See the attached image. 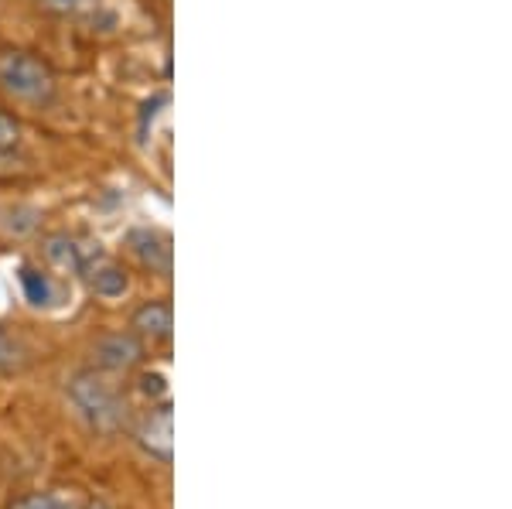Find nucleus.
Instances as JSON below:
<instances>
[{"mask_svg":"<svg viewBox=\"0 0 512 509\" xmlns=\"http://www.w3.org/2000/svg\"><path fill=\"white\" fill-rule=\"evenodd\" d=\"M69 400L79 410V417L99 434H113L127 421V400L120 397L117 387L96 369H82L69 380Z\"/></svg>","mask_w":512,"mask_h":509,"instance_id":"obj_1","label":"nucleus"},{"mask_svg":"<svg viewBox=\"0 0 512 509\" xmlns=\"http://www.w3.org/2000/svg\"><path fill=\"white\" fill-rule=\"evenodd\" d=\"M0 89L31 106H48L55 100V72L31 52H0Z\"/></svg>","mask_w":512,"mask_h":509,"instance_id":"obj_2","label":"nucleus"},{"mask_svg":"<svg viewBox=\"0 0 512 509\" xmlns=\"http://www.w3.org/2000/svg\"><path fill=\"white\" fill-rule=\"evenodd\" d=\"M137 445L151 458H158L161 465H171V458H175V414H171V404L154 407L144 417L137 431Z\"/></svg>","mask_w":512,"mask_h":509,"instance_id":"obj_3","label":"nucleus"},{"mask_svg":"<svg viewBox=\"0 0 512 509\" xmlns=\"http://www.w3.org/2000/svg\"><path fill=\"white\" fill-rule=\"evenodd\" d=\"M93 356H96V366L106 369V373H127V369H134L140 359H144V342H140L134 332L99 335Z\"/></svg>","mask_w":512,"mask_h":509,"instance_id":"obj_4","label":"nucleus"},{"mask_svg":"<svg viewBox=\"0 0 512 509\" xmlns=\"http://www.w3.org/2000/svg\"><path fill=\"white\" fill-rule=\"evenodd\" d=\"M45 257L52 260L55 267L72 270V274H86L89 267L99 260V243H82L76 236L59 233V236H48L45 243Z\"/></svg>","mask_w":512,"mask_h":509,"instance_id":"obj_5","label":"nucleus"},{"mask_svg":"<svg viewBox=\"0 0 512 509\" xmlns=\"http://www.w3.org/2000/svg\"><path fill=\"white\" fill-rule=\"evenodd\" d=\"M130 250L140 260V267H147L151 274L168 277L171 274V240L161 229H134L130 233Z\"/></svg>","mask_w":512,"mask_h":509,"instance_id":"obj_6","label":"nucleus"},{"mask_svg":"<svg viewBox=\"0 0 512 509\" xmlns=\"http://www.w3.org/2000/svg\"><path fill=\"white\" fill-rule=\"evenodd\" d=\"M130 332L144 342H168L171 332H175V311H171L168 301H147L130 318Z\"/></svg>","mask_w":512,"mask_h":509,"instance_id":"obj_7","label":"nucleus"},{"mask_svg":"<svg viewBox=\"0 0 512 509\" xmlns=\"http://www.w3.org/2000/svg\"><path fill=\"white\" fill-rule=\"evenodd\" d=\"M89 274V287L99 294V298H106V301H117L127 294V287H130V274L123 270L120 264H113V260H106V257H99L93 267L86 270Z\"/></svg>","mask_w":512,"mask_h":509,"instance_id":"obj_8","label":"nucleus"},{"mask_svg":"<svg viewBox=\"0 0 512 509\" xmlns=\"http://www.w3.org/2000/svg\"><path fill=\"white\" fill-rule=\"evenodd\" d=\"M21 284H24V298H28L35 308H41V305H52V298H55V284L48 281V274H41V270L24 267V270H21Z\"/></svg>","mask_w":512,"mask_h":509,"instance_id":"obj_9","label":"nucleus"},{"mask_svg":"<svg viewBox=\"0 0 512 509\" xmlns=\"http://www.w3.org/2000/svg\"><path fill=\"white\" fill-rule=\"evenodd\" d=\"M7 509H82L76 499L65 492H28V496L14 499Z\"/></svg>","mask_w":512,"mask_h":509,"instance_id":"obj_10","label":"nucleus"},{"mask_svg":"<svg viewBox=\"0 0 512 509\" xmlns=\"http://www.w3.org/2000/svg\"><path fill=\"white\" fill-rule=\"evenodd\" d=\"M45 11L62 14V18H76V14H86L96 7V0H38Z\"/></svg>","mask_w":512,"mask_h":509,"instance_id":"obj_11","label":"nucleus"},{"mask_svg":"<svg viewBox=\"0 0 512 509\" xmlns=\"http://www.w3.org/2000/svg\"><path fill=\"white\" fill-rule=\"evenodd\" d=\"M21 141V123L0 110V154H11Z\"/></svg>","mask_w":512,"mask_h":509,"instance_id":"obj_12","label":"nucleus"},{"mask_svg":"<svg viewBox=\"0 0 512 509\" xmlns=\"http://www.w3.org/2000/svg\"><path fill=\"white\" fill-rule=\"evenodd\" d=\"M140 390H144L151 400H164L168 397V380H164L161 373H144L140 376Z\"/></svg>","mask_w":512,"mask_h":509,"instance_id":"obj_13","label":"nucleus"},{"mask_svg":"<svg viewBox=\"0 0 512 509\" xmlns=\"http://www.w3.org/2000/svg\"><path fill=\"white\" fill-rule=\"evenodd\" d=\"M18 366V346H14L11 335L0 328V373H7V369Z\"/></svg>","mask_w":512,"mask_h":509,"instance_id":"obj_14","label":"nucleus"},{"mask_svg":"<svg viewBox=\"0 0 512 509\" xmlns=\"http://www.w3.org/2000/svg\"><path fill=\"white\" fill-rule=\"evenodd\" d=\"M82 509H113V506H106L103 499H93V503H89V506H82Z\"/></svg>","mask_w":512,"mask_h":509,"instance_id":"obj_15","label":"nucleus"}]
</instances>
